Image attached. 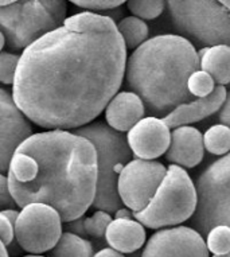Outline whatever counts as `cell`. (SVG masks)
Here are the masks:
<instances>
[{
    "label": "cell",
    "mask_w": 230,
    "mask_h": 257,
    "mask_svg": "<svg viewBox=\"0 0 230 257\" xmlns=\"http://www.w3.org/2000/svg\"><path fill=\"white\" fill-rule=\"evenodd\" d=\"M127 58L114 22L88 31L62 26L23 50L14 101L30 121L46 130L88 125L119 92Z\"/></svg>",
    "instance_id": "cell-1"
},
{
    "label": "cell",
    "mask_w": 230,
    "mask_h": 257,
    "mask_svg": "<svg viewBox=\"0 0 230 257\" xmlns=\"http://www.w3.org/2000/svg\"><path fill=\"white\" fill-rule=\"evenodd\" d=\"M6 175L18 207L45 203L57 210L62 222H73L94 201L96 150L75 132L33 134L17 148Z\"/></svg>",
    "instance_id": "cell-2"
},
{
    "label": "cell",
    "mask_w": 230,
    "mask_h": 257,
    "mask_svg": "<svg viewBox=\"0 0 230 257\" xmlns=\"http://www.w3.org/2000/svg\"><path fill=\"white\" fill-rule=\"evenodd\" d=\"M199 69L194 45L180 35L147 39L127 58L126 78L150 116L164 117L176 106L191 101L187 80Z\"/></svg>",
    "instance_id": "cell-3"
},
{
    "label": "cell",
    "mask_w": 230,
    "mask_h": 257,
    "mask_svg": "<svg viewBox=\"0 0 230 257\" xmlns=\"http://www.w3.org/2000/svg\"><path fill=\"white\" fill-rule=\"evenodd\" d=\"M74 132L88 139L96 150L97 186L92 206L112 214L123 205L118 193L119 175L124 166L134 159L127 136L104 121H93Z\"/></svg>",
    "instance_id": "cell-4"
},
{
    "label": "cell",
    "mask_w": 230,
    "mask_h": 257,
    "mask_svg": "<svg viewBox=\"0 0 230 257\" xmlns=\"http://www.w3.org/2000/svg\"><path fill=\"white\" fill-rule=\"evenodd\" d=\"M66 13V0H18L0 7V31L11 50H25L43 35L62 27Z\"/></svg>",
    "instance_id": "cell-5"
},
{
    "label": "cell",
    "mask_w": 230,
    "mask_h": 257,
    "mask_svg": "<svg viewBox=\"0 0 230 257\" xmlns=\"http://www.w3.org/2000/svg\"><path fill=\"white\" fill-rule=\"evenodd\" d=\"M197 209V190L183 167L170 165L155 195L134 218L148 229L178 226L186 222Z\"/></svg>",
    "instance_id": "cell-6"
},
{
    "label": "cell",
    "mask_w": 230,
    "mask_h": 257,
    "mask_svg": "<svg viewBox=\"0 0 230 257\" xmlns=\"http://www.w3.org/2000/svg\"><path fill=\"white\" fill-rule=\"evenodd\" d=\"M180 37L203 47L230 46V13L217 0H167Z\"/></svg>",
    "instance_id": "cell-7"
},
{
    "label": "cell",
    "mask_w": 230,
    "mask_h": 257,
    "mask_svg": "<svg viewBox=\"0 0 230 257\" xmlns=\"http://www.w3.org/2000/svg\"><path fill=\"white\" fill-rule=\"evenodd\" d=\"M197 209L193 215V226L206 237L210 229L226 225L230 213V152L214 160L198 177Z\"/></svg>",
    "instance_id": "cell-8"
},
{
    "label": "cell",
    "mask_w": 230,
    "mask_h": 257,
    "mask_svg": "<svg viewBox=\"0 0 230 257\" xmlns=\"http://www.w3.org/2000/svg\"><path fill=\"white\" fill-rule=\"evenodd\" d=\"M15 240L30 254H41L54 248L62 234V219L45 203H30L22 207L14 223Z\"/></svg>",
    "instance_id": "cell-9"
},
{
    "label": "cell",
    "mask_w": 230,
    "mask_h": 257,
    "mask_svg": "<svg viewBox=\"0 0 230 257\" xmlns=\"http://www.w3.org/2000/svg\"><path fill=\"white\" fill-rule=\"evenodd\" d=\"M167 169L156 160L132 159L119 175L118 193L132 213L142 211L155 195Z\"/></svg>",
    "instance_id": "cell-10"
},
{
    "label": "cell",
    "mask_w": 230,
    "mask_h": 257,
    "mask_svg": "<svg viewBox=\"0 0 230 257\" xmlns=\"http://www.w3.org/2000/svg\"><path fill=\"white\" fill-rule=\"evenodd\" d=\"M142 257H209L202 234L188 226L156 230L146 242Z\"/></svg>",
    "instance_id": "cell-11"
},
{
    "label": "cell",
    "mask_w": 230,
    "mask_h": 257,
    "mask_svg": "<svg viewBox=\"0 0 230 257\" xmlns=\"http://www.w3.org/2000/svg\"><path fill=\"white\" fill-rule=\"evenodd\" d=\"M31 135V121L18 108L13 94L0 88V174H7L17 148Z\"/></svg>",
    "instance_id": "cell-12"
},
{
    "label": "cell",
    "mask_w": 230,
    "mask_h": 257,
    "mask_svg": "<svg viewBox=\"0 0 230 257\" xmlns=\"http://www.w3.org/2000/svg\"><path fill=\"white\" fill-rule=\"evenodd\" d=\"M171 131L163 118L143 117L127 132V142L136 159L154 160L167 152Z\"/></svg>",
    "instance_id": "cell-13"
},
{
    "label": "cell",
    "mask_w": 230,
    "mask_h": 257,
    "mask_svg": "<svg viewBox=\"0 0 230 257\" xmlns=\"http://www.w3.org/2000/svg\"><path fill=\"white\" fill-rule=\"evenodd\" d=\"M166 159L171 163L186 169H193L203 159V135L199 130L191 125H182L171 131V140Z\"/></svg>",
    "instance_id": "cell-14"
},
{
    "label": "cell",
    "mask_w": 230,
    "mask_h": 257,
    "mask_svg": "<svg viewBox=\"0 0 230 257\" xmlns=\"http://www.w3.org/2000/svg\"><path fill=\"white\" fill-rule=\"evenodd\" d=\"M226 93L227 92L223 85H215V88L209 96L180 104L162 118L170 130L202 121L210 117L211 114L217 113L225 101Z\"/></svg>",
    "instance_id": "cell-15"
},
{
    "label": "cell",
    "mask_w": 230,
    "mask_h": 257,
    "mask_svg": "<svg viewBox=\"0 0 230 257\" xmlns=\"http://www.w3.org/2000/svg\"><path fill=\"white\" fill-rule=\"evenodd\" d=\"M105 120L118 132H128L146 114L142 98L134 92H118L105 106Z\"/></svg>",
    "instance_id": "cell-16"
},
{
    "label": "cell",
    "mask_w": 230,
    "mask_h": 257,
    "mask_svg": "<svg viewBox=\"0 0 230 257\" xmlns=\"http://www.w3.org/2000/svg\"><path fill=\"white\" fill-rule=\"evenodd\" d=\"M105 240L108 245L120 253H135L146 244L147 233L142 223L135 218H114L109 223Z\"/></svg>",
    "instance_id": "cell-17"
},
{
    "label": "cell",
    "mask_w": 230,
    "mask_h": 257,
    "mask_svg": "<svg viewBox=\"0 0 230 257\" xmlns=\"http://www.w3.org/2000/svg\"><path fill=\"white\" fill-rule=\"evenodd\" d=\"M199 69L210 74L217 85L230 84V46L218 45L207 47L199 61Z\"/></svg>",
    "instance_id": "cell-18"
},
{
    "label": "cell",
    "mask_w": 230,
    "mask_h": 257,
    "mask_svg": "<svg viewBox=\"0 0 230 257\" xmlns=\"http://www.w3.org/2000/svg\"><path fill=\"white\" fill-rule=\"evenodd\" d=\"M49 257H93V246L80 234L65 232L50 250Z\"/></svg>",
    "instance_id": "cell-19"
},
{
    "label": "cell",
    "mask_w": 230,
    "mask_h": 257,
    "mask_svg": "<svg viewBox=\"0 0 230 257\" xmlns=\"http://www.w3.org/2000/svg\"><path fill=\"white\" fill-rule=\"evenodd\" d=\"M116 26H118L119 34L122 37L127 50L138 49L140 45L146 42L148 34H150V30H148L146 22L136 17L123 18Z\"/></svg>",
    "instance_id": "cell-20"
},
{
    "label": "cell",
    "mask_w": 230,
    "mask_h": 257,
    "mask_svg": "<svg viewBox=\"0 0 230 257\" xmlns=\"http://www.w3.org/2000/svg\"><path fill=\"white\" fill-rule=\"evenodd\" d=\"M203 147L207 152L223 156L230 152V128L223 124L210 126L203 134Z\"/></svg>",
    "instance_id": "cell-21"
},
{
    "label": "cell",
    "mask_w": 230,
    "mask_h": 257,
    "mask_svg": "<svg viewBox=\"0 0 230 257\" xmlns=\"http://www.w3.org/2000/svg\"><path fill=\"white\" fill-rule=\"evenodd\" d=\"M112 22L114 21L110 17L86 11V13L75 14V15L66 18L62 26L66 29L75 30V31H88V30L102 29Z\"/></svg>",
    "instance_id": "cell-22"
},
{
    "label": "cell",
    "mask_w": 230,
    "mask_h": 257,
    "mask_svg": "<svg viewBox=\"0 0 230 257\" xmlns=\"http://www.w3.org/2000/svg\"><path fill=\"white\" fill-rule=\"evenodd\" d=\"M127 7L132 17L143 21H152L163 14L166 0H127Z\"/></svg>",
    "instance_id": "cell-23"
},
{
    "label": "cell",
    "mask_w": 230,
    "mask_h": 257,
    "mask_svg": "<svg viewBox=\"0 0 230 257\" xmlns=\"http://www.w3.org/2000/svg\"><path fill=\"white\" fill-rule=\"evenodd\" d=\"M206 246L213 254L230 253V226L218 225L206 234Z\"/></svg>",
    "instance_id": "cell-24"
},
{
    "label": "cell",
    "mask_w": 230,
    "mask_h": 257,
    "mask_svg": "<svg viewBox=\"0 0 230 257\" xmlns=\"http://www.w3.org/2000/svg\"><path fill=\"white\" fill-rule=\"evenodd\" d=\"M215 88V82L206 72L198 69L188 77L187 80V90L188 93L197 98H203L209 96Z\"/></svg>",
    "instance_id": "cell-25"
},
{
    "label": "cell",
    "mask_w": 230,
    "mask_h": 257,
    "mask_svg": "<svg viewBox=\"0 0 230 257\" xmlns=\"http://www.w3.org/2000/svg\"><path fill=\"white\" fill-rule=\"evenodd\" d=\"M110 222H112L110 213H106L104 210H96L90 217L82 221V226H84V232L88 233L89 236L100 238V237L105 236L106 228Z\"/></svg>",
    "instance_id": "cell-26"
},
{
    "label": "cell",
    "mask_w": 230,
    "mask_h": 257,
    "mask_svg": "<svg viewBox=\"0 0 230 257\" xmlns=\"http://www.w3.org/2000/svg\"><path fill=\"white\" fill-rule=\"evenodd\" d=\"M19 58H21V55L15 54V53L0 51V82L2 84H14Z\"/></svg>",
    "instance_id": "cell-27"
},
{
    "label": "cell",
    "mask_w": 230,
    "mask_h": 257,
    "mask_svg": "<svg viewBox=\"0 0 230 257\" xmlns=\"http://www.w3.org/2000/svg\"><path fill=\"white\" fill-rule=\"evenodd\" d=\"M77 7L93 11H108V10L118 9L124 5L127 0H69Z\"/></svg>",
    "instance_id": "cell-28"
},
{
    "label": "cell",
    "mask_w": 230,
    "mask_h": 257,
    "mask_svg": "<svg viewBox=\"0 0 230 257\" xmlns=\"http://www.w3.org/2000/svg\"><path fill=\"white\" fill-rule=\"evenodd\" d=\"M17 203L10 193L7 175L0 174V211L6 209H17Z\"/></svg>",
    "instance_id": "cell-29"
},
{
    "label": "cell",
    "mask_w": 230,
    "mask_h": 257,
    "mask_svg": "<svg viewBox=\"0 0 230 257\" xmlns=\"http://www.w3.org/2000/svg\"><path fill=\"white\" fill-rule=\"evenodd\" d=\"M14 238H15V234H14V225L7 217L0 211V241L5 244L6 246H10V245L14 242Z\"/></svg>",
    "instance_id": "cell-30"
},
{
    "label": "cell",
    "mask_w": 230,
    "mask_h": 257,
    "mask_svg": "<svg viewBox=\"0 0 230 257\" xmlns=\"http://www.w3.org/2000/svg\"><path fill=\"white\" fill-rule=\"evenodd\" d=\"M218 120H219V124H223L230 128V92L226 93L225 101L218 110Z\"/></svg>",
    "instance_id": "cell-31"
},
{
    "label": "cell",
    "mask_w": 230,
    "mask_h": 257,
    "mask_svg": "<svg viewBox=\"0 0 230 257\" xmlns=\"http://www.w3.org/2000/svg\"><path fill=\"white\" fill-rule=\"evenodd\" d=\"M93 257H126L123 253L118 252L112 248H104L98 250L96 254H93Z\"/></svg>",
    "instance_id": "cell-32"
},
{
    "label": "cell",
    "mask_w": 230,
    "mask_h": 257,
    "mask_svg": "<svg viewBox=\"0 0 230 257\" xmlns=\"http://www.w3.org/2000/svg\"><path fill=\"white\" fill-rule=\"evenodd\" d=\"M114 218H123V219H130L134 218V213L127 209V207H120L119 210L114 211Z\"/></svg>",
    "instance_id": "cell-33"
},
{
    "label": "cell",
    "mask_w": 230,
    "mask_h": 257,
    "mask_svg": "<svg viewBox=\"0 0 230 257\" xmlns=\"http://www.w3.org/2000/svg\"><path fill=\"white\" fill-rule=\"evenodd\" d=\"M2 213L11 221L13 225L15 223V221H17L18 215H19V211H18L17 209H6V210H2Z\"/></svg>",
    "instance_id": "cell-34"
},
{
    "label": "cell",
    "mask_w": 230,
    "mask_h": 257,
    "mask_svg": "<svg viewBox=\"0 0 230 257\" xmlns=\"http://www.w3.org/2000/svg\"><path fill=\"white\" fill-rule=\"evenodd\" d=\"M0 257H10L9 252H7V246L2 241H0Z\"/></svg>",
    "instance_id": "cell-35"
},
{
    "label": "cell",
    "mask_w": 230,
    "mask_h": 257,
    "mask_svg": "<svg viewBox=\"0 0 230 257\" xmlns=\"http://www.w3.org/2000/svg\"><path fill=\"white\" fill-rule=\"evenodd\" d=\"M217 2L218 3H221V5L230 13V0H217Z\"/></svg>",
    "instance_id": "cell-36"
},
{
    "label": "cell",
    "mask_w": 230,
    "mask_h": 257,
    "mask_svg": "<svg viewBox=\"0 0 230 257\" xmlns=\"http://www.w3.org/2000/svg\"><path fill=\"white\" fill-rule=\"evenodd\" d=\"M5 46H6V37H5V34L0 31V51L3 50V47Z\"/></svg>",
    "instance_id": "cell-37"
},
{
    "label": "cell",
    "mask_w": 230,
    "mask_h": 257,
    "mask_svg": "<svg viewBox=\"0 0 230 257\" xmlns=\"http://www.w3.org/2000/svg\"><path fill=\"white\" fill-rule=\"evenodd\" d=\"M18 0H0V7H6V6H10L15 3Z\"/></svg>",
    "instance_id": "cell-38"
},
{
    "label": "cell",
    "mask_w": 230,
    "mask_h": 257,
    "mask_svg": "<svg viewBox=\"0 0 230 257\" xmlns=\"http://www.w3.org/2000/svg\"><path fill=\"white\" fill-rule=\"evenodd\" d=\"M213 257H230V253H226V254H214Z\"/></svg>",
    "instance_id": "cell-39"
},
{
    "label": "cell",
    "mask_w": 230,
    "mask_h": 257,
    "mask_svg": "<svg viewBox=\"0 0 230 257\" xmlns=\"http://www.w3.org/2000/svg\"><path fill=\"white\" fill-rule=\"evenodd\" d=\"M23 257H45V256H41V254H27V256H23Z\"/></svg>",
    "instance_id": "cell-40"
},
{
    "label": "cell",
    "mask_w": 230,
    "mask_h": 257,
    "mask_svg": "<svg viewBox=\"0 0 230 257\" xmlns=\"http://www.w3.org/2000/svg\"><path fill=\"white\" fill-rule=\"evenodd\" d=\"M226 225H227V226H230V213H229V217H227V222H226Z\"/></svg>",
    "instance_id": "cell-41"
}]
</instances>
